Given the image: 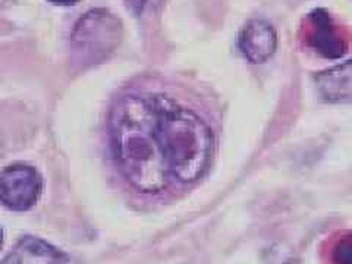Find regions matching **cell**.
<instances>
[{"instance_id":"277c9868","label":"cell","mask_w":352,"mask_h":264,"mask_svg":"<svg viewBox=\"0 0 352 264\" xmlns=\"http://www.w3.org/2000/svg\"><path fill=\"white\" fill-rule=\"evenodd\" d=\"M43 192L40 172L25 163H14L0 172V203L8 210L27 212Z\"/></svg>"},{"instance_id":"52a82bcc","label":"cell","mask_w":352,"mask_h":264,"mask_svg":"<svg viewBox=\"0 0 352 264\" xmlns=\"http://www.w3.org/2000/svg\"><path fill=\"white\" fill-rule=\"evenodd\" d=\"M0 264H71V258L47 241L25 235Z\"/></svg>"},{"instance_id":"6da1fadb","label":"cell","mask_w":352,"mask_h":264,"mask_svg":"<svg viewBox=\"0 0 352 264\" xmlns=\"http://www.w3.org/2000/svg\"><path fill=\"white\" fill-rule=\"evenodd\" d=\"M110 144L120 173L134 190L159 194L172 184L154 94L120 98L110 116Z\"/></svg>"},{"instance_id":"ba28073f","label":"cell","mask_w":352,"mask_h":264,"mask_svg":"<svg viewBox=\"0 0 352 264\" xmlns=\"http://www.w3.org/2000/svg\"><path fill=\"white\" fill-rule=\"evenodd\" d=\"M317 90L329 103H352V59L316 76Z\"/></svg>"},{"instance_id":"7a4b0ae2","label":"cell","mask_w":352,"mask_h":264,"mask_svg":"<svg viewBox=\"0 0 352 264\" xmlns=\"http://www.w3.org/2000/svg\"><path fill=\"white\" fill-rule=\"evenodd\" d=\"M157 125L172 179L179 184L200 181L214 156L212 128L191 109L163 94H154Z\"/></svg>"},{"instance_id":"9c48e42d","label":"cell","mask_w":352,"mask_h":264,"mask_svg":"<svg viewBox=\"0 0 352 264\" xmlns=\"http://www.w3.org/2000/svg\"><path fill=\"white\" fill-rule=\"evenodd\" d=\"M329 260L332 264H352V232L342 234L332 242Z\"/></svg>"},{"instance_id":"8fae6325","label":"cell","mask_w":352,"mask_h":264,"mask_svg":"<svg viewBox=\"0 0 352 264\" xmlns=\"http://www.w3.org/2000/svg\"><path fill=\"white\" fill-rule=\"evenodd\" d=\"M3 247V229L0 228V250Z\"/></svg>"},{"instance_id":"8992f818","label":"cell","mask_w":352,"mask_h":264,"mask_svg":"<svg viewBox=\"0 0 352 264\" xmlns=\"http://www.w3.org/2000/svg\"><path fill=\"white\" fill-rule=\"evenodd\" d=\"M238 46L244 58L254 63H263L273 56L278 46V36L269 22L263 19H252L242 28Z\"/></svg>"},{"instance_id":"3957f363","label":"cell","mask_w":352,"mask_h":264,"mask_svg":"<svg viewBox=\"0 0 352 264\" xmlns=\"http://www.w3.org/2000/svg\"><path fill=\"white\" fill-rule=\"evenodd\" d=\"M122 40V24L106 9H91L76 22L71 34L72 59L82 68L103 62Z\"/></svg>"},{"instance_id":"5b68a950","label":"cell","mask_w":352,"mask_h":264,"mask_svg":"<svg viewBox=\"0 0 352 264\" xmlns=\"http://www.w3.org/2000/svg\"><path fill=\"white\" fill-rule=\"evenodd\" d=\"M307 46L326 59L342 58L348 50V37L344 28L324 9L308 14L304 27Z\"/></svg>"},{"instance_id":"30bf717a","label":"cell","mask_w":352,"mask_h":264,"mask_svg":"<svg viewBox=\"0 0 352 264\" xmlns=\"http://www.w3.org/2000/svg\"><path fill=\"white\" fill-rule=\"evenodd\" d=\"M53 5H59V6H72L75 3H78L80 0H49Z\"/></svg>"}]
</instances>
